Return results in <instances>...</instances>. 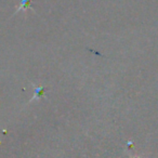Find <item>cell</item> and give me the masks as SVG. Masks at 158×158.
I'll list each match as a JSON object with an SVG mask.
<instances>
[{"label":"cell","instance_id":"6da1fadb","mask_svg":"<svg viewBox=\"0 0 158 158\" xmlns=\"http://www.w3.org/2000/svg\"><path fill=\"white\" fill-rule=\"evenodd\" d=\"M34 88H35V95L33 97V99H31V101H34V100H37V98L39 99V98L44 97V88H42V87H36L34 86Z\"/></svg>","mask_w":158,"mask_h":158},{"label":"cell","instance_id":"7a4b0ae2","mask_svg":"<svg viewBox=\"0 0 158 158\" xmlns=\"http://www.w3.org/2000/svg\"><path fill=\"white\" fill-rule=\"evenodd\" d=\"M31 0H21V5L19 7V9L16 10V12H19L20 10H26L31 7Z\"/></svg>","mask_w":158,"mask_h":158}]
</instances>
